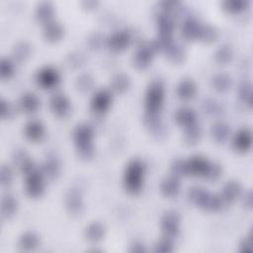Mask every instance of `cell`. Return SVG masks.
I'll list each match as a JSON object with an SVG mask.
<instances>
[{
	"label": "cell",
	"instance_id": "obj_1",
	"mask_svg": "<svg viewBox=\"0 0 253 253\" xmlns=\"http://www.w3.org/2000/svg\"><path fill=\"white\" fill-rule=\"evenodd\" d=\"M221 168L218 164L210 162L205 157L195 155L189 160L184 161V175L203 177L214 181L219 178Z\"/></svg>",
	"mask_w": 253,
	"mask_h": 253
},
{
	"label": "cell",
	"instance_id": "obj_28",
	"mask_svg": "<svg viewBox=\"0 0 253 253\" xmlns=\"http://www.w3.org/2000/svg\"><path fill=\"white\" fill-rule=\"evenodd\" d=\"M53 6L49 2H42L38 5L36 10L37 19L44 25L51 21L53 17Z\"/></svg>",
	"mask_w": 253,
	"mask_h": 253
},
{
	"label": "cell",
	"instance_id": "obj_26",
	"mask_svg": "<svg viewBox=\"0 0 253 253\" xmlns=\"http://www.w3.org/2000/svg\"><path fill=\"white\" fill-rule=\"evenodd\" d=\"M105 234V227L101 222H92L90 223L84 232V235L87 240L91 242L100 241Z\"/></svg>",
	"mask_w": 253,
	"mask_h": 253
},
{
	"label": "cell",
	"instance_id": "obj_21",
	"mask_svg": "<svg viewBox=\"0 0 253 253\" xmlns=\"http://www.w3.org/2000/svg\"><path fill=\"white\" fill-rule=\"evenodd\" d=\"M240 194H241L240 185L235 181H229L223 187L222 194L220 195V197L222 198L223 202L226 205L235 201L240 196Z\"/></svg>",
	"mask_w": 253,
	"mask_h": 253
},
{
	"label": "cell",
	"instance_id": "obj_10",
	"mask_svg": "<svg viewBox=\"0 0 253 253\" xmlns=\"http://www.w3.org/2000/svg\"><path fill=\"white\" fill-rule=\"evenodd\" d=\"M36 80L38 84L44 89H50L56 86L59 81V75L57 71L51 67H44L37 73Z\"/></svg>",
	"mask_w": 253,
	"mask_h": 253
},
{
	"label": "cell",
	"instance_id": "obj_35",
	"mask_svg": "<svg viewBox=\"0 0 253 253\" xmlns=\"http://www.w3.org/2000/svg\"><path fill=\"white\" fill-rule=\"evenodd\" d=\"M232 58V49L228 44L221 45L214 53V59L219 64H226Z\"/></svg>",
	"mask_w": 253,
	"mask_h": 253
},
{
	"label": "cell",
	"instance_id": "obj_13",
	"mask_svg": "<svg viewBox=\"0 0 253 253\" xmlns=\"http://www.w3.org/2000/svg\"><path fill=\"white\" fill-rule=\"evenodd\" d=\"M50 109L57 117H65L70 110V104L63 94L56 93L50 99Z\"/></svg>",
	"mask_w": 253,
	"mask_h": 253
},
{
	"label": "cell",
	"instance_id": "obj_9",
	"mask_svg": "<svg viewBox=\"0 0 253 253\" xmlns=\"http://www.w3.org/2000/svg\"><path fill=\"white\" fill-rule=\"evenodd\" d=\"M64 204L67 211L71 214H79L83 209L82 193L79 189H69L64 198Z\"/></svg>",
	"mask_w": 253,
	"mask_h": 253
},
{
	"label": "cell",
	"instance_id": "obj_6",
	"mask_svg": "<svg viewBox=\"0 0 253 253\" xmlns=\"http://www.w3.org/2000/svg\"><path fill=\"white\" fill-rule=\"evenodd\" d=\"M26 175V192L32 198L41 197L44 190V182L42 178V174L34 166L27 172Z\"/></svg>",
	"mask_w": 253,
	"mask_h": 253
},
{
	"label": "cell",
	"instance_id": "obj_31",
	"mask_svg": "<svg viewBox=\"0 0 253 253\" xmlns=\"http://www.w3.org/2000/svg\"><path fill=\"white\" fill-rule=\"evenodd\" d=\"M145 125L149 131L154 135H162L164 133V126L159 118V115H145Z\"/></svg>",
	"mask_w": 253,
	"mask_h": 253
},
{
	"label": "cell",
	"instance_id": "obj_39",
	"mask_svg": "<svg viewBox=\"0 0 253 253\" xmlns=\"http://www.w3.org/2000/svg\"><path fill=\"white\" fill-rule=\"evenodd\" d=\"M200 137H201V127L199 126V125H197V123L186 127L184 138L187 143L195 144L196 142L199 141Z\"/></svg>",
	"mask_w": 253,
	"mask_h": 253
},
{
	"label": "cell",
	"instance_id": "obj_44",
	"mask_svg": "<svg viewBox=\"0 0 253 253\" xmlns=\"http://www.w3.org/2000/svg\"><path fill=\"white\" fill-rule=\"evenodd\" d=\"M13 179V173L12 170L6 166V165H2L1 170H0V181H1V185L3 187H6L8 185L11 184Z\"/></svg>",
	"mask_w": 253,
	"mask_h": 253
},
{
	"label": "cell",
	"instance_id": "obj_11",
	"mask_svg": "<svg viewBox=\"0 0 253 253\" xmlns=\"http://www.w3.org/2000/svg\"><path fill=\"white\" fill-rule=\"evenodd\" d=\"M112 102V96L107 90L98 91L91 101V109L97 114L105 113Z\"/></svg>",
	"mask_w": 253,
	"mask_h": 253
},
{
	"label": "cell",
	"instance_id": "obj_37",
	"mask_svg": "<svg viewBox=\"0 0 253 253\" xmlns=\"http://www.w3.org/2000/svg\"><path fill=\"white\" fill-rule=\"evenodd\" d=\"M112 86L118 93H124L129 86V79L126 74H117L112 80Z\"/></svg>",
	"mask_w": 253,
	"mask_h": 253
},
{
	"label": "cell",
	"instance_id": "obj_4",
	"mask_svg": "<svg viewBox=\"0 0 253 253\" xmlns=\"http://www.w3.org/2000/svg\"><path fill=\"white\" fill-rule=\"evenodd\" d=\"M78 155L82 159H90L94 154L93 130L87 125H79L73 132Z\"/></svg>",
	"mask_w": 253,
	"mask_h": 253
},
{
	"label": "cell",
	"instance_id": "obj_5",
	"mask_svg": "<svg viewBox=\"0 0 253 253\" xmlns=\"http://www.w3.org/2000/svg\"><path fill=\"white\" fill-rule=\"evenodd\" d=\"M164 101V86L161 81H153L149 85L145 96L146 115L157 116Z\"/></svg>",
	"mask_w": 253,
	"mask_h": 253
},
{
	"label": "cell",
	"instance_id": "obj_16",
	"mask_svg": "<svg viewBox=\"0 0 253 253\" xmlns=\"http://www.w3.org/2000/svg\"><path fill=\"white\" fill-rule=\"evenodd\" d=\"M26 137L31 141H39L44 135V127L39 121H30L24 129Z\"/></svg>",
	"mask_w": 253,
	"mask_h": 253
},
{
	"label": "cell",
	"instance_id": "obj_7",
	"mask_svg": "<svg viewBox=\"0 0 253 253\" xmlns=\"http://www.w3.org/2000/svg\"><path fill=\"white\" fill-rule=\"evenodd\" d=\"M161 228L163 231V234L166 238L173 239L175 238L179 233L180 228V216L179 214L174 211H167L161 219Z\"/></svg>",
	"mask_w": 253,
	"mask_h": 253
},
{
	"label": "cell",
	"instance_id": "obj_3",
	"mask_svg": "<svg viewBox=\"0 0 253 253\" xmlns=\"http://www.w3.org/2000/svg\"><path fill=\"white\" fill-rule=\"evenodd\" d=\"M145 166L139 159L131 160L125 171L124 186L129 194H137L143 186Z\"/></svg>",
	"mask_w": 253,
	"mask_h": 253
},
{
	"label": "cell",
	"instance_id": "obj_27",
	"mask_svg": "<svg viewBox=\"0 0 253 253\" xmlns=\"http://www.w3.org/2000/svg\"><path fill=\"white\" fill-rule=\"evenodd\" d=\"M40 244L38 235L34 232H26L19 239V247L24 251L35 250Z\"/></svg>",
	"mask_w": 253,
	"mask_h": 253
},
{
	"label": "cell",
	"instance_id": "obj_40",
	"mask_svg": "<svg viewBox=\"0 0 253 253\" xmlns=\"http://www.w3.org/2000/svg\"><path fill=\"white\" fill-rule=\"evenodd\" d=\"M239 98L240 100L245 103L246 105H248L249 107H251L252 105V88H251V84L248 82H244L240 85L239 87Z\"/></svg>",
	"mask_w": 253,
	"mask_h": 253
},
{
	"label": "cell",
	"instance_id": "obj_34",
	"mask_svg": "<svg viewBox=\"0 0 253 253\" xmlns=\"http://www.w3.org/2000/svg\"><path fill=\"white\" fill-rule=\"evenodd\" d=\"M165 53L171 61L176 62V63L181 62L185 56V50H184L183 46H181L175 42H173L168 47V49L165 51Z\"/></svg>",
	"mask_w": 253,
	"mask_h": 253
},
{
	"label": "cell",
	"instance_id": "obj_29",
	"mask_svg": "<svg viewBox=\"0 0 253 253\" xmlns=\"http://www.w3.org/2000/svg\"><path fill=\"white\" fill-rule=\"evenodd\" d=\"M230 128L225 123L218 122L211 126V135L217 142H224L228 138Z\"/></svg>",
	"mask_w": 253,
	"mask_h": 253
},
{
	"label": "cell",
	"instance_id": "obj_48",
	"mask_svg": "<svg viewBox=\"0 0 253 253\" xmlns=\"http://www.w3.org/2000/svg\"><path fill=\"white\" fill-rule=\"evenodd\" d=\"M67 63L71 67H78L83 63V57L79 53H72L67 58Z\"/></svg>",
	"mask_w": 253,
	"mask_h": 253
},
{
	"label": "cell",
	"instance_id": "obj_30",
	"mask_svg": "<svg viewBox=\"0 0 253 253\" xmlns=\"http://www.w3.org/2000/svg\"><path fill=\"white\" fill-rule=\"evenodd\" d=\"M42 171L49 179H54L59 173V163L55 156L49 155L42 165Z\"/></svg>",
	"mask_w": 253,
	"mask_h": 253
},
{
	"label": "cell",
	"instance_id": "obj_33",
	"mask_svg": "<svg viewBox=\"0 0 253 253\" xmlns=\"http://www.w3.org/2000/svg\"><path fill=\"white\" fill-rule=\"evenodd\" d=\"M212 86L218 92H226L231 87V78L223 73L216 74L211 80Z\"/></svg>",
	"mask_w": 253,
	"mask_h": 253
},
{
	"label": "cell",
	"instance_id": "obj_43",
	"mask_svg": "<svg viewBox=\"0 0 253 253\" xmlns=\"http://www.w3.org/2000/svg\"><path fill=\"white\" fill-rule=\"evenodd\" d=\"M14 73V64L7 58H2L0 63V76L2 79L10 78Z\"/></svg>",
	"mask_w": 253,
	"mask_h": 253
},
{
	"label": "cell",
	"instance_id": "obj_32",
	"mask_svg": "<svg viewBox=\"0 0 253 253\" xmlns=\"http://www.w3.org/2000/svg\"><path fill=\"white\" fill-rule=\"evenodd\" d=\"M249 6V1L247 0H227L222 2V7L225 11L236 14L246 10Z\"/></svg>",
	"mask_w": 253,
	"mask_h": 253
},
{
	"label": "cell",
	"instance_id": "obj_51",
	"mask_svg": "<svg viewBox=\"0 0 253 253\" xmlns=\"http://www.w3.org/2000/svg\"><path fill=\"white\" fill-rule=\"evenodd\" d=\"M252 204H253V194L251 191L247 192L244 196V199H243V205L248 208V209H251L252 208Z\"/></svg>",
	"mask_w": 253,
	"mask_h": 253
},
{
	"label": "cell",
	"instance_id": "obj_24",
	"mask_svg": "<svg viewBox=\"0 0 253 253\" xmlns=\"http://www.w3.org/2000/svg\"><path fill=\"white\" fill-rule=\"evenodd\" d=\"M63 35V29L60 24L54 21H50L44 25L43 36L49 42L58 41Z\"/></svg>",
	"mask_w": 253,
	"mask_h": 253
},
{
	"label": "cell",
	"instance_id": "obj_18",
	"mask_svg": "<svg viewBox=\"0 0 253 253\" xmlns=\"http://www.w3.org/2000/svg\"><path fill=\"white\" fill-rule=\"evenodd\" d=\"M161 193L167 198H174L180 191V182L177 176H169L165 178L160 185Z\"/></svg>",
	"mask_w": 253,
	"mask_h": 253
},
{
	"label": "cell",
	"instance_id": "obj_36",
	"mask_svg": "<svg viewBox=\"0 0 253 253\" xmlns=\"http://www.w3.org/2000/svg\"><path fill=\"white\" fill-rule=\"evenodd\" d=\"M202 108L205 113L211 116H217L222 112L221 104L214 99H207L203 102Z\"/></svg>",
	"mask_w": 253,
	"mask_h": 253
},
{
	"label": "cell",
	"instance_id": "obj_47",
	"mask_svg": "<svg viewBox=\"0 0 253 253\" xmlns=\"http://www.w3.org/2000/svg\"><path fill=\"white\" fill-rule=\"evenodd\" d=\"M160 6H161L163 12L170 14L171 12L180 9L181 4H180L179 2H177V1H174V2H173V1H172V2H170V1L165 2V1H164V2H161V3H160Z\"/></svg>",
	"mask_w": 253,
	"mask_h": 253
},
{
	"label": "cell",
	"instance_id": "obj_41",
	"mask_svg": "<svg viewBox=\"0 0 253 253\" xmlns=\"http://www.w3.org/2000/svg\"><path fill=\"white\" fill-rule=\"evenodd\" d=\"M216 37H217V33L214 28L209 25H202L200 36H199L200 40L207 42H213L216 39Z\"/></svg>",
	"mask_w": 253,
	"mask_h": 253
},
{
	"label": "cell",
	"instance_id": "obj_14",
	"mask_svg": "<svg viewBox=\"0 0 253 253\" xmlns=\"http://www.w3.org/2000/svg\"><path fill=\"white\" fill-rule=\"evenodd\" d=\"M157 26L159 30V37L172 38L174 29V20L168 13L162 12L157 17Z\"/></svg>",
	"mask_w": 253,
	"mask_h": 253
},
{
	"label": "cell",
	"instance_id": "obj_23",
	"mask_svg": "<svg viewBox=\"0 0 253 253\" xmlns=\"http://www.w3.org/2000/svg\"><path fill=\"white\" fill-rule=\"evenodd\" d=\"M20 107L27 114L35 113L40 107V101L34 93H26L20 99Z\"/></svg>",
	"mask_w": 253,
	"mask_h": 253
},
{
	"label": "cell",
	"instance_id": "obj_46",
	"mask_svg": "<svg viewBox=\"0 0 253 253\" xmlns=\"http://www.w3.org/2000/svg\"><path fill=\"white\" fill-rule=\"evenodd\" d=\"M0 113H1V117L3 119L10 118L12 116V114H13L12 106L8 102L3 100V99L0 102Z\"/></svg>",
	"mask_w": 253,
	"mask_h": 253
},
{
	"label": "cell",
	"instance_id": "obj_49",
	"mask_svg": "<svg viewBox=\"0 0 253 253\" xmlns=\"http://www.w3.org/2000/svg\"><path fill=\"white\" fill-rule=\"evenodd\" d=\"M239 250L241 252H251L253 250L252 248V239H251V234L247 237H245L239 244Z\"/></svg>",
	"mask_w": 253,
	"mask_h": 253
},
{
	"label": "cell",
	"instance_id": "obj_50",
	"mask_svg": "<svg viewBox=\"0 0 253 253\" xmlns=\"http://www.w3.org/2000/svg\"><path fill=\"white\" fill-rule=\"evenodd\" d=\"M129 251L135 252V253H142V252H145V247L141 242H134L130 245Z\"/></svg>",
	"mask_w": 253,
	"mask_h": 253
},
{
	"label": "cell",
	"instance_id": "obj_12",
	"mask_svg": "<svg viewBox=\"0 0 253 253\" xmlns=\"http://www.w3.org/2000/svg\"><path fill=\"white\" fill-rule=\"evenodd\" d=\"M131 37L126 31H120L113 34L108 40V45L115 51H121L126 48L130 42Z\"/></svg>",
	"mask_w": 253,
	"mask_h": 253
},
{
	"label": "cell",
	"instance_id": "obj_8",
	"mask_svg": "<svg viewBox=\"0 0 253 253\" xmlns=\"http://www.w3.org/2000/svg\"><path fill=\"white\" fill-rule=\"evenodd\" d=\"M156 51L153 42H144L136 50L133 56V64L139 69H143L149 65L153 54Z\"/></svg>",
	"mask_w": 253,
	"mask_h": 253
},
{
	"label": "cell",
	"instance_id": "obj_20",
	"mask_svg": "<svg viewBox=\"0 0 253 253\" xmlns=\"http://www.w3.org/2000/svg\"><path fill=\"white\" fill-rule=\"evenodd\" d=\"M177 96L182 100H191L197 92L196 84L191 79L182 80L177 86Z\"/></svg>",
	"mask_w": 253,
	"mask_h": 253
},
{
	"label": "cell",
	"instance_id": "obj_15",
	"mask_svg": "<svg viewBox=\"0 0 253 253\" xmlns=\"http://www.w3.org/2000/svg\"><path fill=\"white\" fill-rule=\"evenodd\" d=\"M252 144L251 131L247 128L240 129L234 136L233 146L237 151L245 152L250 149Z\"/></svg>",
	"mask_w": 253,
	"mask_h": 253
},
{
	"label": "cell",
	"instance_id": "obj_53",
	"mask_svg": "<svg viewBox=\"0 0 253 253\" xmlns=\"http://www.w3.org/2000/svg\"><path fill=\"white\" fill-rule=\"evenodd\" d=\"M97 4H98V2H96V1H84V2H82V5H84L88 9L95 8Z\"/></svg>",
	"mask_w": 253,
	"mask_h": 253
},
{
	"label": "cell",
	"instance_id": "obj_52",
	"mask_svg": "<svg viewBox=\"0 0 253 253\" xmlns=\"http://www.w3.org/2000/svg\"><path fill=\"white\" fill-rule=\"evenodd\" d=\"M89 42H90L91 47H93V48L98 47V46H100V44L102 42V38L99 35H94L90 38Z\"/></svg>",
	"mask_w": 253,
	"mask_h": 253
},
{
	"label": "cell",
	"instance_id": "obj_25",
	"mask_svg": "<svg viewBox=\"0 0 253 253\" xmlns=\"http://www.w3.org/2000/svg\"><path fill=\"white\" fill-rule=\"evenodd\" d=\"M13 161L14 164L18 168H20L24 173L35 166L34 162L30 159V156L24 149H18L15 151L13 155Z\"/></svg>",
	"mask_w": 253,
	"mask_h": 253
},
{
	"label": "cell",
	"instance_id": "obj_38",
	"mask_svg": "<svg viewBox=\"0 0 253 253\" xmlns=\"http://www.w3.org/2000/svg\"><path fill=\"white\" fill-rule=\"evenodd\" d=\"M31 54V46L27 42H19L13 48V55L17 61H23Z\"/></svg>",
	"mask_w": 253,
	"mask_h": 253
},
{
	"label": "cell",
	"instance_id": "obj_17",
	"mask_svg": "<svg viewBox=\"0 0 253 253\" xmlns=\"http://www.w3.org/2000/svg\"><path fill=\"white\" fill-rule=\"evenodd\" d=\"M202 25L195 18H188L182 25V35L187 40L199 39Z\"/></svg>",
	"mask_w": 253,
	"mask_h": 253
},
{
	"label": "cell",
	"instance_id": "obj_19",
	"mask_svg": "<svg viewBox=\"0 0 253 253\" xmlns=\"http://www.w3.org/2000/svg\"><path fill=\"white\" fill-rule=\"evenodd\" d=\"M18 203L14 196L10 194H5L1 201V216L4 219H8L15 214L17 211Z\"/></svg>",
	"mask_w": 253,
	"mask_h": 253
},
{
	"label": "cell",
	"instance_id": "obj_22",
	"mask_svg": "<svg viewBox=\"0 0 253 253\" xmlns=\"http://www.w3.org/2000/svg\"><path fill=\"white\" fill-rule=\"evenodd\" d=\"M175 121L185 127L197 123V117L193 110L189 108H181L175 114Z\"/></svg>",
	"mask_w": 253,
	"mask_h": 253
},
{
	"label": "cell",
	"instance_id": "obj_42",
	"mask_svg": "<svg viewBox=\"0 0 253 253\" xmlns=\"http://www.w3.org/2000/svg\"><path fill=\"white\" fill-rule=\"evenodd\" d=\"M93 86V78L90 74H82L76 80V87L81 92L89 91Z\"/></svg>",
	"mask_w": 253,
	"mask_h": 253
},
{
	"label": "cell",
	"instance_id": "obj_45",
	"mask_svg": "<svg viewBox=\"0 0 253 253\" xmlns=\"http://www.w3.org/2000/svg\"><path fill=\"white\" fill-rule=\"evenodd\" d=\"M173 250V245L171 242V239L169 238H164L157 242L154 247V252H159V253H167L171 252Z\"/></svg>",
	"mask_w": 253,
	"mask_h": 253
},
{
	"label": "cell",
	"instance_id": "obj_2",
	"mask_svg": "<svg viewBox=\"0 0 253 253\" xmlns=\"http://www.w3.org/2000/svg\"><path fill=\"white\" fill-rule=\"evenodd\" d=\"M188 198L194 205L210 211H219L225 206L220 196L211 194L201 187H192L188 192Z\"/></svg>",
	"mask_w": 253,
	"mask_h": 253
}]
</instances>
